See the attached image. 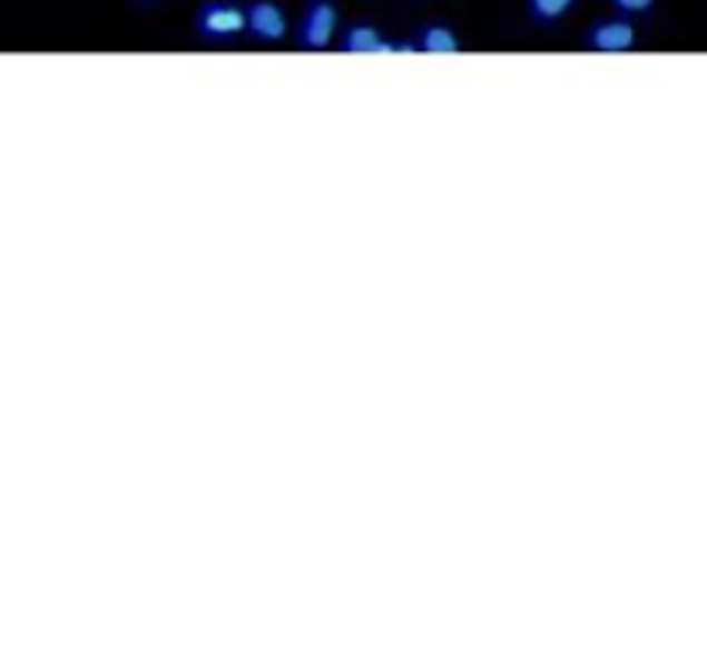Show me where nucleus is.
Segmentation results:
<instances>
[{
  "label": "nucleus",
  "instance_id": "obj_1",
  "mask_svg": "<svg viewBox=\"0 0 707 662\" xmlns=\"http://www.w3.org/2000/svg\"><path fill=\"white\" fill-rule=\"evenodd\" d=\"M190 34L207 49H228L245 39L242 0H200L190 18Z\"/></svg>",
  "mask_w": 707,
  "mask_h": 662
},
{
  "label": "nucleus",
  "instance_id": "obj_2",
  "mask_svg": "<svg viewBox=\"0 0 707 662\" xmlns=\"http://www.w3.org/2000/svg\"><path fill=\"white\" fill-rule=\"evenodd\" d=\"M338 28H342V11L335 0H304V11L297 14L291 39L301 52H325L335 46Z\"/></svg>",
  "mask_w": 707,
  "mask_h": 662
},
{
  "label": "nucleus",
  "instance_id": "obj_3",
  "mask_svg": "<svg viewBox=\"0 0 707 662\" xmlns=\"http://www.w3.org/2000/svg\"><path fill=\"white\" fill-rule=\"evenodd\" d=\"M642 46V24L625 14H605L593 18L580 31V49L597 52V56H621Z\"/></svg>",
  "mask_w": 707,
  "mask_h": 662
},
{
  "label": "nucleus",
  "instance_id": "obj_4",
  "mask_svg": "<svg viewBox=\"0 0 707 662\" xmlns=\"http://www.w3.org/2000/svg\"><path fill=\"white\" fill-rule=\"evenodd\" d=\"M245 8V39L256 46H279L291 39V14L279 0H242Z\"/></svg>",
  "mask_w": 707,
  "mask_h": 662
},
{
  "label": "nucleus",
  "instance_id": "obj_5",
  "mask_svg": "<svg viewBox=\"0 0 707 662\" xmlns=\"http://www.w3.org/2000/svg\"><path fill=\"white\" fill-rule=\"evenodd\" d=\"M335 49L342 56H397V39H386V28L373 18L342 21Z\"/></svg>",
  "mask_w": 707,
  "mask_h": 662
},
{
  "label": "nucleus",
  "instance_id": "obj_6",
  "mask_svg": "<svg viewBox=\"0 0 707 662\" xmlns=\"http://www.w3.org/2000/svg\"><path fill=\"white\" fill-rule=\"evenodd\" d=\"M407 46L411 52H424V56H452L463 52L467 39L459 34V28L445 18H429L407 31Z\"/></svg>",
  "mask_w": 707,
  "mask_h": 662
},
{
  "label": "nucleus",
  "instance_id": "obj_7",
  "mask_svg": "<svg viewBox=\"0 0 707 662\" xmlns=\"http://www.w3.org/2000/svg\"><path fill=\"white\" fill-rule=\"evenodd\" d=\"M524 21L532 31L556 34L566 21H570L580 8V0H521Z\"/></svg>",
  "mask_w": 707,
  "mask_h": 662
},
{
  "label": "nucleus",
  "instance_id": "obj_8",
  "mask_svg": "<svg viewBox=\"0 0 707 662\" xmlns=\"http://www.w3.org/2000/svg\"><path fill=\"white\" fill-rule=\"evenodd\" d=\"M600 4L611 8V14H625V18H635V21H649V18H656L662 0H600Z\"/></svg>",
  "mask_w": 707,
  "mask_h": 662
},
{
  "label": "nucleus",
  "instance_id": "obj_9",
  "mask_svg": "<svg viewBox=\"0 0 707 662\" xmlns=\"http://www.w3.org/2000/svg\"><path fill=\"white\" fill-rule=\"evenodd\" d=\"M125 4H128L131 11H156L159 4H166V0H125Z\"/></svg>",
  "mask_w": 707,
  "mask_h": 662
},
{
  "label": "nucleus",
  "instance_id": "obj_10",
  "mask_svg": "<svg viewBox=\"0 0 707 662\" xmlns=\"http://www.w3.org/2000/svg\"><path fill=\"white\" fill-rule=\"evenodd\" d=\"M414 4H424V0H414Z\"/></svg>",
  "mask_w": 707,
  "mask_h": 662
}]
</instances>
